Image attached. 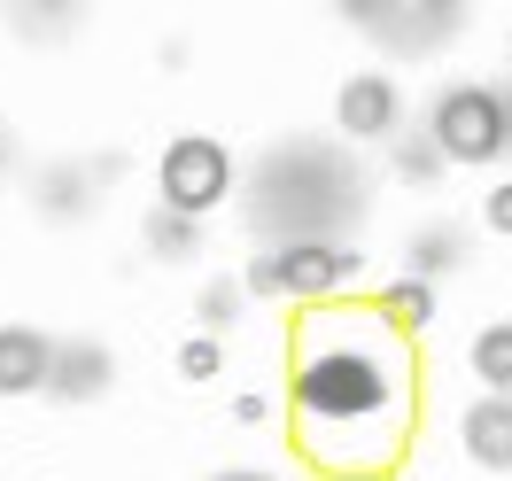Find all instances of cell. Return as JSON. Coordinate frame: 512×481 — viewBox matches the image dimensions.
Returning a JSON list of instances; mask_svg holds the SVG:
<instances>
[{"instance_id": "9c48e42d", "label": "cell", "mask_w": 512, "mask_h": 481, "mask_svg": "<svg viewBox=\"0 0 512 481\" xmlns=\"http://www.w3.org/2000/svg\"><path fill=\"white\" fill-rule=\"evenodd\" d=\"M396 86L388 78H350L342 86V132H357V140H388L396 132Z\"/></svg>"}, {"instance_id": "52a82bcc", "label": "cell", "mask_w": 512, "mask_h": 481, "mask_svg": "<svg viewBox=\"0 0 512 481\" xmlns=\"http://www.w3.org/2000/svg\"><path fill=\"white\" fill-rule=\"evenodd\" d=\"M458 443H466L474 466L512 474V396H481L474 412H466V427H458Z\"/></svg>"}, {"instance_id": "7a4b0ae2", "label": "cell", "mask_w": 512, "mask_h": 481, "mask_svg": "<svg viewBox=\"0 0 512 481\" xmlns=\"http://www.w3.org/2000/svg\"><path fill=\"white\" fill-rule=\"evenodd\" d=\"M357 210H365V171L342 140L319 132L280 140L249 179V233L264 249H326Z\"/></svg>"}, {"instance_id": "5bb4252c", "label": "cell", "mask_w": 512, "mask_h": 481, "mask_svg": "<svg viewBox=\"0 0 512 481\" xmlns=\"http://www.w3.org/2000/svg\"><path fill=\"white\" fill-rule=\"evenodd\" d=\"M156 249H163V257H171V249L187 257V249H194V225L179 218V210H163V218H156Z\"/></svg>"}, {"instance_id": "d6986e66", "label": "cell", "mask_w": 512, "mask_h": 481, "mask_svg": "<svg viewBox=\"0 0 512 481\" xmlns=\"http://www.w3.org/2000/svg\"><path fill=\"white\" fill-rule=\"evenodd\" d=\"M218 481H264V474H218Z\"/></svg>"}, {"instance_id": "e0dca14e", "label": "cell", "mask_w": 512, "mask_h": 481, "mask_svg": "<svg viewBox=\"0 0 512 481\" xmlns=\"http://www.w3.org/2000/svg\"><path fill=\"white\" fill-rule=\"evenodd\" d=\"M233 311H241V295H233V288H210V295H202V319H233Z\"/></svg>"}, {"instance_id": "7c38bea8", "label": "cell", "mask_w": 512, "mask_h": 481, "mask_svg": "<svg viewBox=\"0 0 512 481\" xmlns=\"http://www.w3.org/2000/svg\"><path fill=\"white\" fill-rule=\"evenodd\" d=\"M396 171H404V179H443L435 140H427V132H419V140H404V148H396Z\"/></svg>"}, {"instance_id": "ac0fdd59", "label": "cell", "mask_w": 512, "mask_h": 481, "mask_svg": "<svg viewBox=\"0 0 512 481\" xmlns=\"http://www.w3.org/2000/svg\"><path fill=\"white\" fill-rule=\"evenodd\" d=\"M489 225H497V233H512V187L489 194Z\"/></svg>"}, {"instance_id": "ba28073f", "label": "cell", "mask_w": 512, "mask_h": 481, "mask_svg": "<svg viewBox=\"0 0 512 481\" xmlns=\"http://www.w3.org/2000/svg\"><path fill=\"white\" fill-rule=\"evenodd\" d=\"M47 365H55V342H47V334H32V326H0V396L47 388Z\"/></svg>"}, {"instance_id": "4fadbf2b", "label": "cell", "mask_w": 512, "mask_h": 481, "mask_svg": "<svg viewBox=\"0 0 512 481\" xmlns=\"http://www.w3.org/2000/svg\"><path fill=\"white\" fill-rule=\"evenodd\" d=\"M388 311H396V319H404V326H419V319H435V288H427V280H404V295H396V303H388Z\"/></svg>"}, {"instance_id": "5b68a950", "label": "cell", "mask_w": 512, "mask_h": 481, "mask_svg": "<svg viewBox=\"0 0 512 481\" xmlns=\"http://www.w3.org/2000/svg\"><path fill=\"white\" fill-rule=\"evenodd\" d=\"M225 187H233V163H225L218 140H171V156H163V202H171L179 218L210 210Z\"/></svg>"}, {"instance_id": "9a60e30c", "label": "cell", "mask_w": 512, "mask_h": 481, "mask_svg": "<svg viewBox=\"0 0 512 481\" xmlns=\"http://www.w3.org/2000/svg\"><path fill=\"white\" fill-rule=\"evenodd\" d=\"M412 264H427V272H443V264H458V241H450V233H435V241H419V249H412Z\"/></svg>"}, {"instance_id": "30bf717a", "label": "cell", "mask_w": 512, "mask_h": 481, "mask_svg": "<svg viewBox=\"0 0 512 481\" xmlns=\"http://www.w3.org/2000/svg\"><path fill=\"white\" fill-rule=\"evenodd\" d=\"M101 381H109V357H101L94 342H70V350H55V365H47V388H55V396H94Z\"/></svg>"}, {"instance_id": "8fae6325", "label": "cell", "mask_w": 512, "mask_h": 481, "mask_svg": "<svg viewBox=\"0 0 512 481\" xmlns=\"http://www.w3.org/2000/svg\"><path fill=\"white\" fill-rule=\"evenodd\" d=\"M474 373L489 381V396H512V319L474 334Z\"/></svg>"}, {"instance_id": "3957f363", "label": "cell", "mask_w": 512, "mask_h": 481, "mask_svg": "<svg viewBox=\"0 0 512 481\" xmlns=\"http://www.w3.org/2000/svg\"><path fill=\"white\" fill-rule=\"evenodd\" d=\"M427 140L450 163H497L512 148V94H497V86H450L427 109Z\"/></svg>"}, {"instance_id": "ffe728a7", "label": "cell", "mask_w": 512, "mask_h": 481, "mask_svg": "<svg viewBox=\"0 0 512 481\" xmlns=\"http://www.w3.org/2000/svg\"><path fill=\"white\" fill-rule=\"evenodd\" d=\"M0 156H8V132H0Z\"/></svg>"}, {"instance_id": "277c9868", "label": "cell", "mask_w": 512, "mask_h": 481, "mask_svg": "<svg viewBox=\"0 0 512 481\" xmlns=\"http://www.w3.org/2000/svg\"><path fill=\"white\" fill-rule=\"evenodd\" d=\"M357 32H373L381 47H396V55H435V47H450V32H458V8L450 0H435V8H388V0H365V8H350Z\"/></svg>"}, {"instance_id": "6da1fadb", "label": "cell", "mask_w": 512, "mask_h": 481, "mask_svg": "<svg viewBox=\"0 0 512 481\" xmlns=\"http://www.w3.org/2000/svg\"><path fill=\"white\" fill-rule=\"evenodd\" d=\"M288 443L326 481H388L419 435V350L388 303H311L288 334Z\"/></svg>"}, {"instance_id": "2e32d148", "label": "cell", "mask_w": 512, "mask_h": 481, "mask_svg": "<svg viewBox=\"0 0 512 481\" xmlns=\"http://www.w3.org/2000/svg\"><path fill=\"white\" fill-rule=\"evenodd\" d=\"M218 373V342H187V381H210Z\"/></svg>"}, {"instance_id": "8992f818", "label": "cell", "mask_w": 512, "mask_h": 481, "mask_svg": "<svg viewBox=\"0 0 512 481\" xmlns=\"http://www.w3.org/2000/svg\"><path fill=\"white\" fill-rule=\"evenodd\" d=\"M350 272L342 249H264L249 264V288L256 295H303V303H326V288Z\"/></svg>"}]
</instances>
